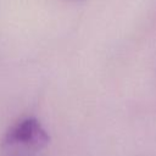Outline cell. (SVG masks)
<instances>
[{
	"instance_id": "2",
	"label": "cell",
	"mask_w": 156,
	"mask_h": 156,
	"mask_svg": "<svg viewBox=\"0 0 156 156\" xmlns=\"http://www.w3.org/2000/svg\"><path fill=\"white\" fill-rule=\"evenodd\" d=\"M13 156H32L29 154H17V155H13Z\"/></svg>"
},
{
	"instance_id": "1",
	"label": "cell",
	"mask_w": 156,
	"mask_h": 156,
	"mask_svg": "<svg viewBox=\"0 0 156 156\" xmlns=\"http://www.w3.org/2000/svg\"><path fill=\"white\" fill-rule=\"evenodd\" d=\"M4 143L9 146L40 149L49 143V134L37 118L27 117L18 121L9 129Z\"/></svg>"
}]
</instances>
